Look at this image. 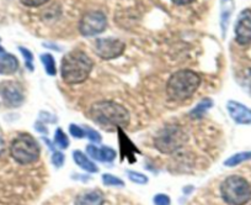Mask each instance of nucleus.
I'll return each mask as SVG.
<instances>
[{
	"instance_id": "nucleus-1",
	"label": "nucleus",
	"mask_w": 251,
	"mask_h": 205,
	"mask_svg": "<svg viewBox=\"0 0 251 205\" xmlns=\"http://www.w3.org/2000/svg\"><path fill=\"white\" fill-rule=\"evenodd\" d=\"M89 117L96 124L106 127H125L129 124L128 110L115 101H98L91 105Z\"/></svg>"
},
{
	"instance_id": "nucleus-2",
	"label": "nucleus",
	"mask_w": 251,
	"mask_h": 205,
	"mask_svg": "<svg viewBox=\"0 0 251 205\" xmlns=\"http://www.w3.org/2000/svg\"><path fill=\"white\" fill-rule=\"evenodd\" d=\"M94 62L83 51H72L64 56L60 67L63 81L68 84L83 83L90 74Z\"/></svg>"
},
{
	"instance_id": "nucleus-3",
	"label": "nucleus",
	"mask_w": 251,
	"mask_h": 205,
	"mask_svg": "<svg viewBox=\"0 0 251 205\" xmlns=\"http://www.w3.org/2000/svg\"><path fill=\"white\" fill-rule=\"evenodd\" d=\"M201 84V78L190 69L177 71L170 77L166 84V93L171 100L181 101L191 98Z\"/></svg>"
},
{
	"instance_id": "nucleus-4",
	"label": "nucleus",
	"mask_w": 251,
	"mask_h": 205,
	"mask_svg": "<svg viewBox=\"0 0 251 205\" xmlns=\"http://www.w3.org/2000/svg\"><path fill=\"white\" fill-rule=\"evenodd\" d=\"M221 194L229 205H245L251 199V185L240 176H230L222 183Z\"/></svg>"
},
{
	"instance_id": "nucleus-5",
	"label": "nucleus",
	"mask_w": 251,
	"mask_h": 205,
	"mask_svg": "<svg viewBox=\"0 0 251 205\" xmlns=\"http://www.w3.org/2000/svg\"><path fill=\"white\" fill-rule=\"evenodd\" d=\"M10 153L20 165H30L40 157V146L31 135L21 134L11 142Z\"/></svg>"
},
{
	"instance_id": "nucleus-6",
	"label": "nucleus",
	"mask_w": 251,
	"mask_h": 205,
	"mask_svg": "<svg viewBox=\"0 0 251 205\" xmlns=\"http://www.w3.org/2000/svg\"><path fill=\"white\" fill-rule=\"evenodd\" d=\"M186 142V134L180 126H166L155 137V147L163 153H173Z\"/></svg>"
},
{
	"instance_id": "nucleus-7",
	"label": "nucleus",
	"mask_w": 251,
	"mask_h": 205,
	"mask_svg": "<svg viewBox=\"0 0 251 205\" xmlns=\"http://www.w3.org/2000/svg\"><path fill=\"white\" fill-rule=\"evenodd\" d=\"M107 26L106 15L101 11H89L81 18L79 24V31L84 36H95L103 32Z\"/></svg>"
},
{
	"instance_id": "nucleus-8",
	"label": "nucleus",
	"mask_w": 251,
	"mask_h": 205,
	"mask_svg": "<svg viewBox=\"0 0 251 205\" xmlns=\"http://www.w3.org/2000/svg\"><path fill=\"white\" fill-rule=\"evenodd\" d=\"M126 45L118 38H98L95 43V52L100 59H113L125 52Z\"/></svg>"
},
{
	"instance_id": "nucleus-9",
	"label": "nucleus",
	"mask_w": 251,
	"mask_h": 205,
	"mask_svg": "<svg viewBox=\"0 0 251 205\" xmlns=\"http://www.w3.org/2000/svg\"><path fill=\"white\" fill-rule=\"evenodd\" d=\"M0 96L3 98L4 103L10 108L20 107L25 99L23 86L14 81H5L0 83Z\"/></svg>"
},
{
	"instance_id": "nucleus-10",
	"label": "nucleus",
	"mask_w": 251,
	"mask_h": 205,
	"mask_svg": "<svg viewBox=\"0 0 251 205\" xmlns=\"http://www.w3.org/2000/svg\"><path fill=\"white\" fill-rule=\"evenodd\" d=\"M235 40L239 45L251 43V10L245 9L238 16L235 24Z\"/></svg>"
},
{
	"instance_id": "nucleus-11",
	"label": "nucleus",
	"mask_w": 251,
	"mask_h": 205,
	"mask_svg": "<svg viewBox=\"0 0 251 205\" xmlns=\"http://www.w3.org/2000/svg\"><path fill=\"white\" fill-rule=\"evenodd\" d=\"M226 109H228L229 115L231 119L240 125H250L251 124V109L245 107L241 103L238 101L230 100L226 104Z\"/></svg>"
},
{
	"instance_id": "nucleus-12",
	"label": "nucleus",
	"mask_w": 251,
	"mask_h": 205,
	"mask_svg": "<svg viewBox=\"0 0 251 205\" xmlns=\"http://www.w3.org/2000/svg\"><path fill=\"white\" fill-rule=\"evenodd\" d=\"M86 153L91 158H94L96 161H100V162H112L116 158L115 149L107 146L98 147L95 145H89L86 147Z\"/></svg>"
},
{
	"instance_id": "nucleus-13",
	"label": "nucleus",
	"mask_w": 251,
	"mask_h": 205,
	"mask_svg": "<svg viewBox=\"0 0 251 205\" xmlns=\"http://www.w3.org/2000/svg\"><path fill=\"white\" fill-rule=\"evenodd\" d=\"M103 202H105V197L102 192L94 189L79 194L75 199V205H103Z\"/></svg>"
},
{
	"instance_id": "nucleus-14",
	"label": "nucleus",
	"mask_w": 251,
	"mask_h": 205,
	"mask_svg": "<svg viewBox=\"0 0 251 205\" xmlns=\"http://www.w3.org/2000/svg\"><path fill=\"white\" fill-rule=\"evenodd\" d=\"M19 69V61L15 56L5 52H0V74H9L15 73Z\"/></svg>"
},
{
	"instance_id": "nucleus-15",
	"label": "nucleus",
	"mask_w": 251,
	"mask_h": 205,
	"mask_svg": "<svg viewBox=\"0 0 251 205\" xmlns=\"http://www.w3.org/2000/svg\"><path fill=\"white\" fill-rule=\"evenodd\" d=\"M234 10V1L233 0H222L221 1V28L222 33L226 36V28L230 21V16Z\"/></svg>"
},
{
	"instance_id": "nucleus-16",
	"label": "nucleus",
	"mask_w": 251,
	"mask_h": 205,
	"mask_svg": "<svg viewBox=\"0 0 251 205\" xmlns=\"http://www.w3.org/2000/svg\"><path fill=\"white\" fill-rule=\"evenodd\" d=\"M73 158H74V162H75L81 170L86 171V172L96 173L99 171V168L96 167L95 163H94L93 161L89 160V157H86L85 153H83L81 151H74Z\"/></svg>"
},
{
	"instance_id": "nucleus-17",
	"label": "nucleus",
	"mask_w": 251,
	"mask_h": 205,
	"mask_svg": "<svg viewBox=\"0 0 251 205\" xmlns=\"http://www.w3.org/2000/svg\"><path fill=\"white\" fill-rule=\"evenodd\" d=\"M212 107H213V101H212L209 98H206L202 101H200L199 104H197V107L190 113V115H191L192 117H197V119H200V117H203V115L206 114Z\"/></svg>"
},
{
	"instance_id": "nucleus-18",
	"label": "nucleus",
	"mask_w": 251,
	"mask_h": 205,
	"mask_svg": "<svg viewBox=\"0 0 251 205\" xmlns=\"http://www.w3.org/2000/svg\"><path fill=\"white\" fill-rule=\"evenodd\" d=\"M249 160H251V152H240V153H236V155L229 157L228 160L224 162V165H226V167H235V166L240 165V163Z\"/></svg>"
},
{
	"instance_id": "nucleus-19",
	"label": "nucleus",
	"mask_w": 251,
	"mask_h": 205,
	"mask_svg": "<svg viewBox=\"0 0 251 205\" xmlns=\"http://www.w3.org/2000/svg\"><path fill=\"white\" fill-rule=\"evenodd\" d=\"M41 61H42L43 66H45V69L46 72H47V74H50V76H55V73H57V68H55V62L52 55L50 54L42 55V56H41Z\"/></svg>"
},
{
	"instance_id": "nucleus-20",
	"label": "nucleus",
	"mask_w": 251,
	"mask_h": 205,
	"mask_svg": "<svg viewBox=\"0 0 251 205\" xmlns=\"http://www.w3.org/2000/svg\"><path fill=\"white\" fill-rule=\"evenodd\" d=\"M54 144L62 149H66L67 147L69 146V139L67 137V135L63 132L62 129H57V131H55Z\"/></svg>"
},
{
	"instance_id": "nucleus-21",
	"label": "nucleus",
	"mask_w": 251,
	"mask_h": 205,
	"mask_svg": "<svg viewBox=\"0 0 251 205\" xmlns=\"http://www.w3.org/2000/svg\"><path fill=\"white\" fill-rule=\"evenodd\" d=\"M102 183L107 187H123L125 183H123L122 179L115 177L112 175H103L102 176Z\"/></svg>"
},
{
	"instance_id": "nucleus-22",
	"label": "nucleus",
	"mask_w": 251,
	"mask_h": 205,
	"mask_svg": "<svg viewBox=\"0 0 251 205\" xmlns=\"http://www.w3.org/2000/svg\"><path fill=\"white\" fill-rule=\"evenodd\" d=\"M127 176H128V178L132 180V182L137 183V184H146V183H148V178H147V176L142 175V173L139 172L128 171V172H127Z\"/></svg>"
},
{
	"instance_id": "nucleus-23",
	"label": "nucleus",
	"mask_w": 251,
	"mask_h": 205,
	"mask_svg": "<svg viewBox=\"0 0 251 205\" xmlns=\"http://www.w3.org/2000/svg\"><path fill=\"white\" fill-rule=\"evenodd\" d=\"M84 131H85V136L88 137L89 140H91L93 142H96V144H99V142H101V140H102L101 135L99 134L96 130L91 129V127H89V126L84 127Z\"/></svg>"
},
{
	"instance_id": "nucleus-24",
	"label": "nucleus",
	"mask_w": 251,
	"mask_h": 205,
	"mask_svg": "<svg viewBox=\"0 0 251 205\" xmlns=\"http://www.w3.org/2000/svg\"><path fill=\"white\" fill-rule=\"evenodd\" d=\"M69 131H71L72 136L76 137V139H83V137H85V131H84L83 127L78 126L75 124H72L69 126Z\"/></svg>"
},
{
	"instance_id": "nucleus-25",
	"label": "nucleus",
	"mask_w": 251,
	"mask_h": 205,
	"mask_svg": "<svg viewBox=\"0 0 251 205\" xmlns=\"http://www.w3.org/2000/svg\"><path fill=\"white\" fill-rule=\"evenodd\" d=\"M20 52L23 54V56L25 57L26 66L28 67V69H30V71H33V66H32L33 56H32V54H31L30 51L26 50V48H24V47H20Z\"/></svg>"
},
{
	"instance_id": "nucleus-26",
	"label": "nucleus",
	"mask_w": 251,
	"mask_h": 205,
	"mask_svg": "<svg viewBox=\"0 0 251 205\" xmlns=\"http://www.w3.org/2000/svg\"><path fill=\"white\" fill-rule=\"evenodd\" d=\"M154 204L155 205H170L171 200L169 195L166 194H156L153 199Z\"/></svg>"
},
{
	"instance_id": "nucleus-27",
	"label": "nucleus",
	"mask_w": 251,
	"mask_h": 205,
	"mask_svg": "<svg viewBox=\"0 0 251 205\" xmlns=\"http://www.w3.org/2000/svg\"><path fill=\"white\" fill-rule=\"evenodd\" d=\"M52 162L55 167H62L63 163H64V155H63L62 152L57 151L53 153V157H52Z\"/></svg>"
},
{
	"instance_id": "nucleus-28",
	"label": "nucleus",
	"mask_w": 251,
	"mask_h": 205,
	"mask_svg": "<svg viewBox=\"0 0 251 205\" xmlns=\"http://www.w3.org/2000/svg\"><path fill=\"white\" fill-rule=\"evenodd\" d=\"M47 1L48 0H21V3L26 6H41Z\"/></svg>"
},
{
	"instance_id": "nucleus-29",
	"label": "nucleus",
	"mask_w": 251,
	"mask_h": 205,
	"mask_svg": "<svg viewBox=\"0 0 251 205\" xmlns=\"http://www.w3.org/2000/svg\"><path fill=\"white\" fill-rule=\"evenodd\" d=\"M195 0H173V3L176 5H187V4H191Z\"/></svg>"
},
{
	"instance_id": "nucleus-30",
	"label": "nucleus",
	"mask_w": 251,
	"mask_h": 205,
	"mask_svg": "<svg viewBox=\"0 0 251 205\" xmlns=\"http://www.w3.org/2000/svg\"><path fill=\"white\" fill-rule=\"evenodd\" d=\"M4 152V141L0 139V155Z\"/></svg>"
},
{
	"instance_id": "nucleus-31",
	"label": "nucleus",
	"mask_w": 251,
	"mask_h": 205,
	"mask_svg": "<svg viewBox=\"0 0 251 205\" xmlns=\"http://www.w3.org/2000/svg\"><path fill=\"white\" fill-rule=\"evenodd\" d=\"M0 52H4V50H3V47H1V46H0Z\"/></svg>"
}]
</instances>
